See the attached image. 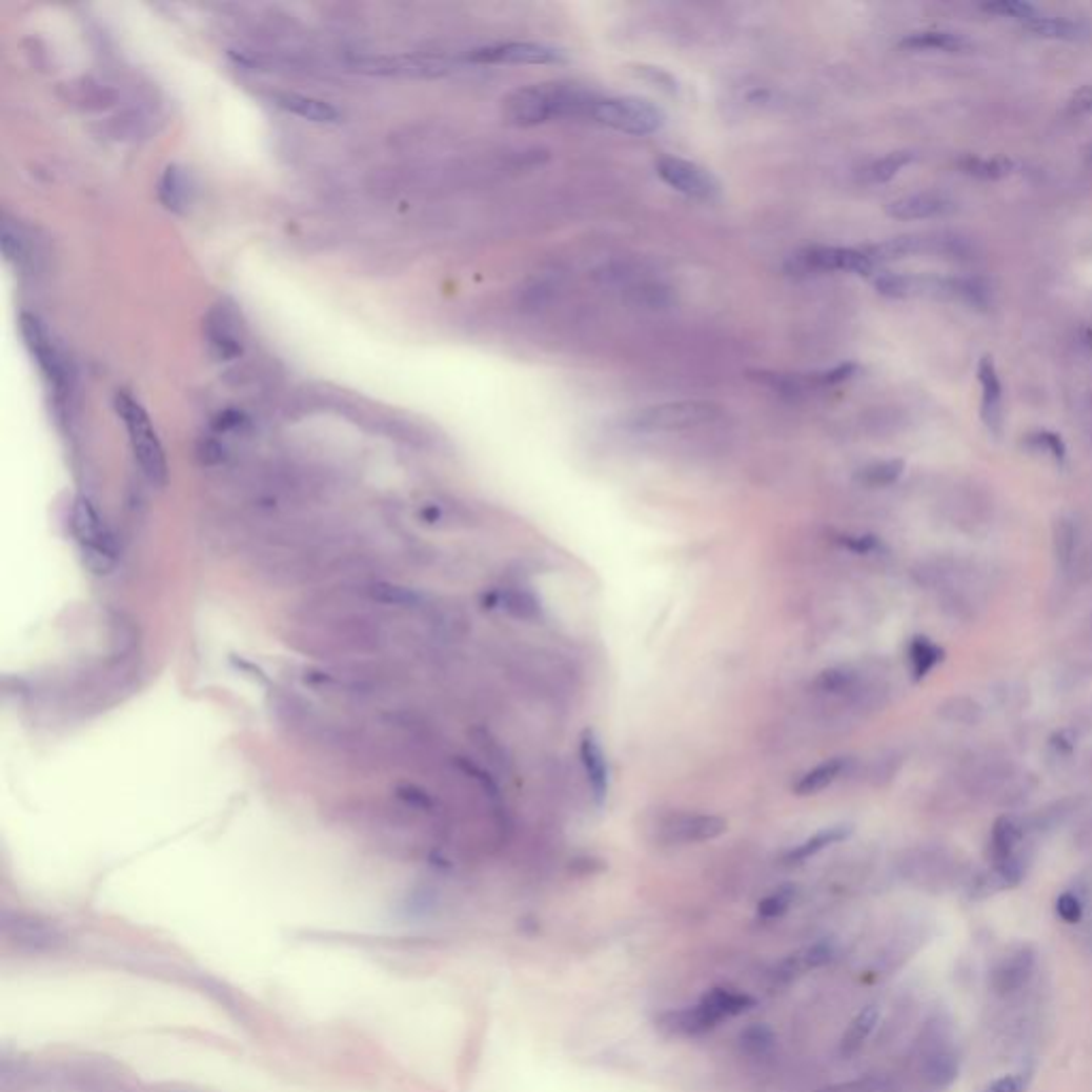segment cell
Returning a JSON list of instances; mask_svg holds the SVG:
<instances>
[{
  "label": "cell",
  "instance_id": "obj_9",
  "mask_svg": "<svg viewBox=\"0 0 1092 1092\" xmlns=\"http://www.w3.org/2000/svg\"><path fill=\"white\" fill-rule=\"evenodd\" d=\"M467 60L474 64L538 66V64H564V62H568V56L564 49L546 45V43L510 41V43H498V45H485V47L472 49L470 54H467Z\"/></svg>",
  "mask_w": 1092,
  "mask_h": 1092
},
{
  "label": "cell",
  "instance_id": "obj_1",
  "mask_svg": "<svg viewBox=\"0 0 1092 1092\" xmlns=\"http://www.w3.org/2000/svg\"><path fill=\"white\" fill-rule=\"evenodd\" d=\"M598 97L577 84H535L504 99V118L514 126H538L555 118L591 116Z\"/></svg>",
  "mask_w": 1092,
  "mask_h": 1092
},
{
  "label": "cell",
  "instance_id": "obj_27",
  "mask_svg": "<svg viewBox=\"0 0 1092 1092\" xmlns=\"http://www.w3.org/2000/svg\"><path fill=\"white\" fill-rule=\"evenodd\" d=\"M1025 28L1037 37L1060 39V41H1081L1090 35V31L1084 22H1075V20H1067V18H1046V16L1025 24Z\"/></svg>",
  "mask_w": 1092,
  "mask_h": 1092
},
{
  "label": "cell",
  "instance_id": "obj_28",
  "mask_svg": "<svg viewBox=\"0 0 1092 1092\" xmlns=\"http://www.w3.org/2000/svg\"><path fill=\"white\" fill-rule=\"evenodd\" d=\"M1020 841V828L1018 824L1009 817H998L992 828V861L994 869L1009 863L1011 857H1016V845Z\"/></svg>",
  "mask_w": 1092,
  "mask_h": 1092
},
{
  "label": "cell",
  "instance_id": "obj_36",
  "mask_svg": "<svg viewBox=\"0 0 1092 1092\" xmlns=\"http://www.w3.org/2000/svg\"><path fill=\"white\" fill-rule=\"evenodd\" d=\"M796 901V888L794 886H782L778 890L770 892L766 898L757 905V915L762 919H774L782 917Z\"/></svg>",
  "mask_w": 1092,
  "mask_h": 1092
},
{
  "label": "cell",
  "instance_id": "obj_19",
  "mask_svg": "<svg viewBox=\"0 0 1092 1092\" xmlns=\"http://www.w3.org/2000/svg\"><path fill=\"white\" fill-rule=\"evenodd\" d=\"M977 378L982 384V421L990 431L998 433L1003 427V386L992 357L986 355L979 359Z\"/></svg>",
  "mask_w": 1092,
  "mask_h": 1092
},
{
  "label": "cell",
  "instance_id": "obj_45",
  "mask_svg": "<svg viewBox=\"0 0 1092 1092\" xmlns=\"http://www.w3.org/2000/svg\"><path fill=\"white\" fill-rule=\"evenodd\" d=\"M1029 442H1031L1033 446H1039V448L1048 450V452H1050L1052 457H1056L1058 461L1065 459V444H1063V440H1060L1056 433H1052V431H1037V433H1033V436L1029 438Z\"/></svg>",
  "mask_w": 1092,
  "mask_h": 1092
},
{
  "label": "cell",
  "instance_id": "obj_40",
  "mask_svg": "<svg viewBox=\"0 0 1092 1092\" xmlns=\"http://www.w3.org/2000/svg\"><path fill=\"white\" fill-rule=\"evenodd\" d=\"M1054 551H1056V560L1067 566L1073 558V551H1075V527L1073 523L1069 521H1058L1056 527H1054Z\"/></svg>",
  "mask_w": 1092,
  "mask_h": 1092
},
{
  "label": "cell",
  "instance_id": "obj_22",
  "mask_svg": "<svg viewBox=\"0 0 1092 1092\" xmlns=\"http://www.w3.org/2000/svg\"><path fill=\"white\" fill-rule=\"evenodd\" d=\"M879 1025V1007L867 1005L863 1011L855 1013V1018L845 1029L841 1042H838V1054L843 1058H851L863 1050V1046L873 1035L875 1027Z\"/></svg>",
  "mask_w": 1092,
  "mask_h": 1092
},
{
  "label": "cell",
  "instance_id": "obj_37",
  "mask_svg": "<svg viewBox=\"0 0 1092 1092\" xmlns=\"http://www.w3.org/2000/svg\"><path fill=\"white\" fill-rule=\"evenodd\" d=\"M855 679L857 674L851 668H830L813 681V687L822 693H843L855 685Z\"/></svg>",
  "mask_w": 1092,
  "mask_h": 1092
},
{
  "label": "cell",
  "instance_id": "obj_8",
  "mask_svg": "<svg viewBox=\"0 0 1092 1092\" xmlns=\"http://www.w3.org/2000/svg\"><path fill=\"white\" fill-rule=\"evenodd\" d=\"M875 269L873 259L853 248H834V246H813L805 248L790 257L788 271L796 276L820 274V271H847L855 276H871Z\"/></svg>",
  "mask_w": 1092,
  "mask_h": 1092
},
{
  "label": "cell",
  "instance_id": "obj_7",
  "mask_svg": "<svg viewBox=\"0 0 1092 1092\" xmlns=\"http://www.w3.org/2000/svg\"><path fill=\"white\" fill-rule=\"evenodd\" d=\"M655 171L664 184L689 199L717 201L722 197V182L715 174L693 161L681 159V156H660L655 161Z\"/></svg>",
  "mask_w": 1092,
  "mask_h": 1092
},
{
  "label": "cell",
  "instance_id": "obj_15",
  "mask_svg": "<svg viewBox=\"0 0 1092 1092\" xmlns=\"http://www.w3.org/2000/svg\"><path fill=\"white\" fill-rule=\"evenodd\" d=\"M579 751H581V764H583L585 774H587V784H589L591 796H593L595 805L602 807L606 796H608L610 772H608L606 755H604L602 745H600V741H598L593 730H585L581 734Z\"/></svg>",
  "mask_w": 1092,
  "mask_h": 1092
},
{
  "label": "cell",
  "instance_id": "obj_26",
  "mask_svg": "<svg viewBox=\"0 0 1092 1092\" xmlns=\"http://www.w3.org/2000/svg\"><path fill=\"white\" fill-rule=\"evenodd\" d=\"M845 768H847V757H832V760L815 766L813 770L805 772L801 776V782L794 786V792L798 796L817 794V792L826 790L828 786H832L836 778L845 772Z\"/></svg>",
  "mask_w": 1092,
  "mask_h": 1092
},
{
  "label": "cell",
  "instance_id": "obj_12",
  "mask_svg": "<svg viewBox=\"0 0 1092 1092\" xmlns=\"http://www.w3.org/2000/svg\"><path fill=\"white\" fill-rule=\"evenodd\" d=\"M722 1023H724V1018L720 1016L717 1009L711 1007V1003H707V998L702 996L691 1007L672 1009V1011L662 1013V1016L658 1018V1029L666 1037L693 1039V1037H702V1035L711 1033Z\"/></svg>",
  "mask_w": 1092,
  "mask_h": 1092
},
{
  "label": "cell",
  "instance_id": "obj_30",
  "mask_svg": "<svg viewBox=\"0 0 1092 1092\" xmlns=\"http://www.w3.org/2000/svg\"><path fill=\"white\" fill-rule=\"evenodd\" d=\"M903 472H905L903 459H886V461H875V463L861 467L855 474V481L865 487L879 489V487L894 485L903 477Z\"/></svg>",
  "mask_w": 1092,
  "mask_h": 1092
},
{
  "label": "cell",
  "instance_id": "obj_5",
  "mask_svg": "<svg viewBox=\"0 0 1092 1092\" xmlns=\"http://www.w3.org/2000/svg\"><path fill=\"white\" fill-rule=\"evenodd\" d=\"M722 414V408L709 400H681L666 402L636 410L628 417L626 425L636 433H668L685 431L700 425L713 423Z\"/></svg>",
  "mask_w": 1092,
  "mask_h": 1092
},
{
  "label": "cell",
  "instance_id": "obj_2",
  "mask_svg": "<svg viewBox=\"0 0 1092 1092\" xmlns=\"http://www.w3.org/2000/svg\"><path fill=\"white\" fill-rule=\"evenodd\" d=\"M116 412L126 427L135 461L139 463L143 477L151 485L163 487L169 477L167 457H165L159 436H156V431H154V425H151L147 412L126 391H118Z\"/></svg>",
  "mask_w": 1092,
  "mask_h": 1092
},
{
  "label": "cell",
  "instance_id": "obj_16",
  "mask_svg": "<svg viewBox=\"0 0 1092 1092\" xmlns=\"http://www.w3.org/2000/svg\"><path fill=\"white\" fill-rule=\"evenodd\" d=\"M832 958H834L832 944H813L809 948H803L774 967V971L770 973L772 986H790L796 977L805 975L807 971L828 965Z\"/></svg>",
  "mask_w": 1092,
  "mask_h": 1092
},
{
  "label": "cell",
  "instance_id": "obj_14",
  "mask_svg": "<svg viewBox=\"0 0 1092 1092\" xmlns=\"http://www.w3.org/2000/svg\"><path fill=\"white\" fill-rule=\"evenodd\" d=\"M361 70L373 73H404V75H423L436 77L450 73L454 68V60L444 56H402V58H369L357 62Z\"/></svg>",
  "mask_w": 1092,
  "mask_h": 1092
},
{
  "label": "cell",
  "instance_id": "obj_33",
  "mask_svg": "<svg viewBox=\"0 0 1092 1092\" xmlns=\"http://www.w3.org/2000/svg\"><path fill=\"white\" fill-rule=\"evenodd\" d=\"M944 655H946L944 649L932 645L928 639H913V643L909 645V662H911L913 676L917 681L924 679L934 666L944 662Z\"/></svg>",
  "mask_w": 1092,
  "mask_h": 1092
},
{
  "label": "cell",
  "instance_id": "obj_43",
  "mask_svg": "<svg viewBox=\"0 0 1092 1092\" xmlns=\"http://www.w3.org/2000/svg\"><path fill=\"white\" fill-rule=\"evenodd\" d=\"M1056 913H1058L1060 919H1065L1069 924H1075L1081 917V901L1075 894L1065 892L1056 901Z\"/></svg>",
  "mask_w": 1092,
  "mask_h": 1092
},
{
  "label": "cell",
  "instance_id": "obj_25",
  "mask_svg": "<svg viewBox=\"0 0 1092 1092\" xmlns=\"http://www.w3.org/2000/svg\"><path fill=\"white\" fill-rule=\"evenodd\" d=\"M849 834H851V826H843V824H841V826L824 828V830H820L817 834H813V836H809L807 841H803L801 845H796L794 849H790V851L786 853V863H788V865H801V863L809 861V857L817 855L820 851H824L826 847L845 841Z\"/></svg>",
  "mask_w": 1092,
  "mask_h": 1092
},
{
  "label": "cell",
  "instance_id": "obj_10",
  "mask_svg": "<svg viewBox=\"0 0 1092 1092\" xmlns=\"http://www.w3.org/2000/svg\"><path fill=\"white\" fill-rule=\"evenodd\" d=\"M205 338L211 355L218 361L236 359L244 352L246 336L236 305H230L228 301H220L211 307L205 321Z\"/></svg>",
  "mask_w": 1092,
  "mask_h": 1092
},
{
  "label": "cell",
  "instance_id": "obj_13",
  "mask_svg": "<svg viewBox=\"0 0 1092 1092\" xmlns=\"http://www.w3.org/2000/svg\"><path fill=\"white\" fill-rule=\"evenodd\" d=\"M3 932L12 944H16L20 950H28V952L56 950L58 944L62 942V934L58 932V928H54L37 917H28V915L9 917V913H5Z\"/></svg>",
  "mask_w": 1092,
  "mask_h": 1092
},
{
  "label": "cell",
  "instance_id": "obj_11",
  "mask_svg": "<svg viewBox=\"0 0 1092 1092\" xmlns=\"http://www.w3.org/2000/svg\"><path fill=\"white\" fill-rule=\"evenodd\" d=\"M20 331H22V338H24L31 355L35 357L37 365L45 373V378L52 382V386L56 388L58 393H62L64 386L68 384L66 361L60 355V350L56 348L54 340L49 338V331L33 315H22L20 317Z\"/></svg>",
  "mask_w": 1092,
  "mask_h": 1092
},
{
  "label": "cell",
  "instance_id": "obj_20",
  "mask_svg": "<svg viewBox=\"0 0 1092 1092\" xmlns=\"http://www.w3.org/2000/svg\"><path fill=\"white\" fill-rule=\"evenodd\" d=\"M956 1071H958L956 1058L944 1042L937 1039V1042L926 1044V1050L922 1054L919 1073L928 1088H932V1090L948 1088L952 1084V1079L956 1077Z\"/></svg>",
  "mask_w": 1092,
  "mask_h": 1092
},
{
  "label": "cell",
  "instance_id": "obj_18",
  "mask_svg": "<svg viewBox=\"0 0 1092 1092\" xmlns=\"http://www.w3.org/2000/svg\"><path fill=\"white\" fill-rule=\"evenodd\" d=\"M668 838L674 843H702V841H713L722 836L728 830V822L720 815L709 813H695V815H681L674 817L668 826Z\"/></svg>",
  "mask_w": 1092,
  "mask_h": 1092
},
{
  "label": "cell",
  "instance_id": "obj_17",
  "mask_svg": "<svg viewBox=\"0 0 1092 1092\" xmlns=\"http://www.w3.org/2000/svg\"><path fill=\"white\" fill-rule=\"evenodd\" d=\"M954 209H956L954 201H950L944 195L917 193V195H907V197L892 201L886 207V214L894 220H926V218L952 214Z\"/></svg>",
  "mask_w": 1092,
  "mask_h": 1092
},
{
  "label": "cell",
  "instance_id": "obj_44",
  "mask_svg": "<svg viewBox=\"0 0 1092 1092\" xmlns=\"http://www.w3.org/2000/svg\"><path fill=\"white\" fill-rule=\"evenodd\" d=\"M1065 114L1067 116H1088L1092 114V86H1084L1079 88L1069 101H1067V107H1065Z\"/></svg>",
  "mask_w": 1092,
  "mask_h": 1092
},
{
  "label": "cell",
  "instance_id": "obj_29",
  "mask_svg": "<svg viewBox=\"0 0 1092 1092\" xmlns=\"http://www.w3.org/2000/svg\"><path fill=\"white\" fill-rule=\"evenodd\" d=\"M188 193H190V184H188V178L186 174L178 167V165H169L161 178V186H159V197L163 201V205L171 211H184L186 203H188Z\"/></svg>",
  "mask_w": 1092,
  "mask_h": 1092
},
{
  "label": "cell",
  "instance_id": "obj_38",
  "mask_svg": "<svg viewBox=\"0 0 1092 1092\" xmlns=\"http://www.w3.org/2000/svg\"><path fill=\"white\" fill-rule=\"evenodd\" d=\"M939 713L948 722H956V724H975L982 717L979 705H977V702L969 700V697H952V700H948Z\"/></svg>",
  "mask_w": 1092,
  "mask_h": 1092
},
{
  "label": "cell",
  "instance_id": "obj_35",
  "mask_svg": "<svg viewBox=\"0 0 1092 1092\" xmlns=\"http://www.w3.org/2000/svg\"><path fill=\"white\" fill-rule=\"evenodd\" d=\"M982 12L998 16V18L1020 20L1023 24H1029V22L1042 18L1037 7L1029 5V3H1023V0H994V3H984Z\"/></svg>",
  "mask_w": 1092,
  "mask_h": 1092
},
{
  "label": "cell",
  "instance_id": "obj_34",
  "mask_svg": "<svg viewBox=\"0 0 1092 1092\" xmlns=\"http://www.w3.org/2000/svg\"><path fill=\"white\" fill-rule=\"evenodd\" d=\"M502 606L517 619L538 621L542 614V606L538 598L527 589H506L502 595Z\"/></svg>",
  "mask_w": 1092,
  "mask_h": 1092
},
{
  "label": "cell",
  "instance_id": "obj_39",
  "mask_svg": "<svg viewBox=\"0 0 1092 1092\" xmlns=\"http://www.w3.org/2000/svg\"><path fill=\"white\" fill-rule=\"evenodd\" d=\"M632 73L636 77H641V80L649 82L651 86L668 93V95H674L679 90V84L674 77L666 70V68H660V66H649V64H636L632 66Z\"/></svg>",
  "mask_w": 1092,
  "mask_h": 1092
},
{
  "label": "cell",
  "instance_id": "obj_3",
  "mask_svg": "<svg viewBox=\"0 0 1092 1092\" xmlns=\"http://www.w3.org/2000/svg\"><path fill=\"white\" fill-rule=\"evenodd\" d=\"M875 288L879 295L888 299H915V297H934V299H958L971 305L984 307L988 303L986 288L977 280H946V278H928V276H907V274H884L875 280Z\"/></svg>",
  "mask_w": 1092,
  "mask_h": 1092
},
{
  "label": "cell",
  "instance_id": "obj_49",
  "mask_svg": "<svg viewBox=\"0 0 1092 1092\" xmlns=\"http://www.w3.org/2000/svg\"><path fill=\"white\" fill-rule=\"evenodd\" d=\"M1090 161H1092V154H1090Z\"/></svg>",
  "mask_w": 1092,
  "mask_h": 1092
},
{
  "label": "cell",
  "instance_id": "obj_23",
  "mask_svg": "<svg viewBox=\"0 0 1092 1092\" xmlns=\"http://www.w3.org/2000/svg\"><path fill=\"white\" fill-rule=\"evenodd\" d=\"M903 49H937V52H950V54H963L971 49V41L958 33L948 31H926V33H913L901 41Z\"/></svg>",
  "mask_w": 1092,
  "mask_h": 1092
},
{
  "label": "cell",
  "instance_id": "obj_41",
  "mask_svg": "<svg viewBox=\"0 0 1092 1092\" xmlns=\"http://www.w3.org/2000/svg\"><path fill=\"white\" fill-rule=\"evenodd\" d=\"M3 255L7 261H16V263H22L28 255V244L24 240V236L20 232V228L12 226V222H3Z\"/></svg>",
  "mask_w": 1092,
  "mask_h": 1092
},
{
  "label": "cell",
  "instance_id": "obj_48",
  "mask_svg": "<svg viewBox=\"0 0 1092 1092\" xmlns=\"http://www.w3.org/2000/svg\"><path fill=\"white\" fill-rule=\"evenodd\" d=\"M1086 340H1088V346H1090V348H1092V329H1090V331H1088V336H1086Z\"/></svg>",
  "mask_w": 1092,
  "mask_h": 1092
},
{
  "label": "cell",
  "instance_id": "obj_46",
  "mask_svg": "<svg viewBox=\"0 0 1092 1092\" xmlns=\"http://www.w3.org/2000/svg\"><path fill=\"white\" fill-rule=\"evenodd\" d=\"M1023 1088H1025L1023 1075H1003V1077L994 1079L992 1084H988L984 1088V1092H1023Z\"/></svg>",
  "mask_w": 1092,
  "mask_h": 1092
},
{
  "label": "cell",
  "instance_id": "obj_42",
  "mask_svg": "<svg viewBox=\"0 0 1092 1092\" xmlns=\"http://www.w3.org/2000/svg\"><path fill=\"white\" fill-rule=\"evenodd\" d=\"M857 373H861V365L847 361V363H841V365L824 369V371H813V378H815V386L824 388V386H836V384L849 382Z\"/></svg>",
  "mask_w": 1092,
  "mask_h": 1092
},
{
  "label": "cell",
  "instance_id": "obj_4",
  "mask_svg": "<svg viewBox=\"0 0 1092 1092\" xmlns=\"http://www.w3.org/2000/svg\"><path fill=\"white\" fill-rule=\"evenodd\" d=\"M70 531L80 544L86 566L95 574H107L116 566V540L105 519L88 498H77L70 508Z\"/></svg>",
  "mask_w": 1092,
  "mask_h": 1092
},
{
  "label": "cell",
  "instance_id": "obj_31",
  "mask_svg": "<svg viewBox=\"0 0 1092 1092\" xmlns=\"http://www.w3.org/2000/svg\"><path fill=\"white\" fill-rule=\"evenodd\" d=\"M963 174L979 180H1003L1016 171V163L1011 159H977V156H963L958 161Z\"/></svg>",
  "mask_w": 1092,
  "mask_h": 1092
},
{
  "label": "cell",
  "instance_id": "obj_32",
  "mask_svg": "<svg viewBox=\"0 0 1092 1092\" xmlns=\"http://www.w3.org/2000/svg\"><path fill=\"white\" fill-rule=\"evenodd\" d=\"M915 161V154L911 149H898V151H892V154H886L884 159L875 161L869 169H867V180L873 182V184H886L890 182L892 178H896L907 165H911Z\"/></svg>",
  "mask_w": 1092,
  "mask_h": 1092
},
{
  "label": "cell",
  "instance_id": "obj_6",
  "mask_svg": "<svg viewBox=\"0 0 1092 1092\" xmlns=\"http://www.w3.org/2000/svg\"><path fill=\"white\" fill-rule=\"evenodd\" d=\"M591 118L602 126L634 137L653 135L666 124V112L658 103L641 97L595 99Z\"/></svg>",
  "mask_w": 1092,
  "mask_h": 1092
},
{
  "label": "cell",
  "instance_id": "obj_24",
  "mask_svg": "<svg viewBox=\"0 0 1092 1092\" xmlns=\"http://www.w3.org/2000/svg\"><path fill=\"white\" fill-rule=\"evenodd\" d=\"M276 103L282 109H286V112H290V114H295V116H299L303 120H309V122H325L327 124V122H336L338 116H340L338 109L331 103H327L323 99H315V97L295 95V93L278 95Z\"/></svg>",
  "mask_w": 1092,
  "mask_h": 1092
},
{
  "label": "cell",
  "instance_id": "obj_21",
  "mask_svg": "<svg viewBox=\"0 0 1092 1092\" xmlns=\"http://www.w3.org/2000/svg\"><path fill=\"white\" fill-rule=\"evenodd\" d=\"M1035 971V958L1029 950L1007 956L994 971L992 986L998 994H1013L1023 990Z\"/></svg>",
  "mask_w": 1092,
  "mask_h": 1092
},
{
  "label": "cell",
  "instance_id": "obj_47",
  "mask_svg": "<svg viewBox=\"0 0 1092 1092\" xmlns=\"http://www.w3.org/2000/svg\"><path fill=\"white\" fill-rule=\"evenodd\" d=\"M841 544L847 546L849 551L869 553L877 546V540L873 535H841Z\"/></svg>",
  "mask_w": 1092,
  "mask_h": 1092
}]
</instances>
